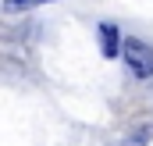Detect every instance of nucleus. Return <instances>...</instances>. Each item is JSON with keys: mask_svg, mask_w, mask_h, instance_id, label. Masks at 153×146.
<instances>
[{"mask_svg": "<svg viewBox=\"0 0 153 146\" xmlns=\"http://www.w3.org/2000/svg\"><path fill=\"white\" fill-rule=\"evenodd\" d=\"M100 43H103V54L107 57L117 54V29L114 25H100Z\"/></svg>", "mask_w": 153, "mask_h": 146, "instance_id": "obj_2", "label": "nucleus"}, {"mask_svg": "<svg viewBox=\"0 0 153 146\" xmlns=\"http://www.w3.org/2000/svg\"><path fill=\"white\" fill-rule=\"evenodd\" d=\"M125 61H128L132 75H139V78L153 75V50L146 43H139V39H125Z\"/></svg>", "mask_w": 153, "mask_h": 146, "instance_id": "obj_1", "label": "nucleus"}, {"mask_svg": "<svg viewBox=\"0 0 153 146\" xmlns=\"http://www.w3.org/2000/svg\"><path fill=\"white\" fill-rule=\"evenodd\" d=\"M32 4H46V0H7V11H25Z\"/></svg>", "mask_w": 153, "mask_h": 146, "instance_id": "obj_3", "label": "nucleus"}]
</instances>
